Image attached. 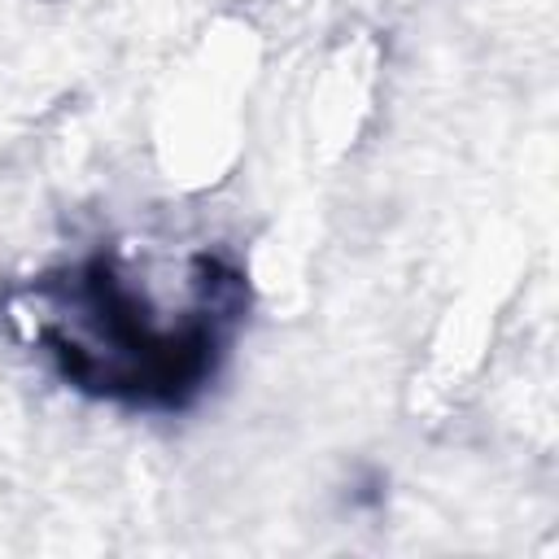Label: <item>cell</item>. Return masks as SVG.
<instances>
[{
  "label": "cell",
  "mask_w": 559,
  "mask_h": 559,
  "mask_svg": "<svg viewBox=\"0 0 559 559\" xmlns=\"http://www.w3.org/2000/svg\"><path fill=\"white\" fill-rule=\"evenodd\" d=\"M4 319L70 389L131 411H179L231 349L245 275L214 249L122 240L17 284Z\"/></svg>",
  "instance_id": "1"
}]
</instances>
